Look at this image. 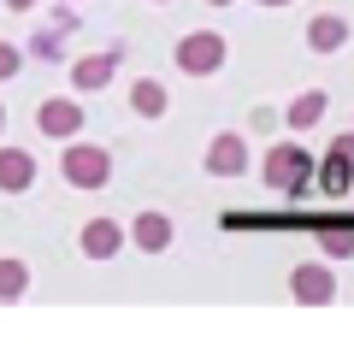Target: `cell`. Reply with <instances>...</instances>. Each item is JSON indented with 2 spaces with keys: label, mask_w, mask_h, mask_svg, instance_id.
<instances>
[{
  "label": "cell",
  "mask_w": 354,
  "mask_h": 354,
  "mask_svg": "<svg viewBox=\"0 0 354 354\" xmlns=\"http://www.w3.org/2000/svg\"><path fill=\"white\" fill-rule=\"evenodd\" d=\"M313 171H319V165L307 160L301 142H278V148H266V165H260V177H266L278 195H290V201L313 183Z\"/></svg>",
  "instance_id": "6da1fadb"
},
{
  "label": "cell",
  "mask_w": 354,
  "mask_h": 354,
  "mask_svg": "<svg viewBox=\"0 0 354 354\" xmlns=\"http://www.w3.org/2000/svg\"><path fill=\"white\" fill-rule=\"evenodd\" d=\"M59 171L71 189H106L113 183V153L95 148V142H71V148L59 153Z\"/></svg>",
  "instance_id": "7a4b0ae2"
},
{
  "label": "cell",
  "mask_w": 354,
  "mask_h": 354,
  "mask_svg": "<svg viewBox=\"0 0 354 354\" xmlns=\"http://www.w3.org/2000/svg\"><path fill=\"white\" fill-rule=\"evenodd\" d=\"M218 65H225V36L218 30H189L177 41V71L183 77H213Z\"/></svg>",
  "instance_id": "3957f363"
},
{
  "label": "cell",
  "mask_w": 354,
  "mask_h": 354,
  "mask_svg": "<svg viewBox=\"0 0 354 354\" xmlns=\"http://www.w3.org/2000/svg\"><path fill=\"white\" fill-rule=\"evenodd\" d=\"M290 295H295L301 307H330V301H337V272L319 266V260L295 266V272H290Z\"/></svg>",
  "instance_id": "277c9868"
},
{
  "label": "cell",
  "mask_w": 354,
  "mask_h": 354,
  "mask_svg": "<svg viewBox=\"0 0 354 354\" xmlns=\"http://www.w3.org/2000/svg\"><path fill=\"white\" fill-rule=\"evenodd\" d=\"M83 124H88L83 106L65 101V95H53V101H41V106H36V130H41V136H53V142H71Z\"/></svg>",
  "instance_id": "5b68a950"
},
{
  "label": "cell",
  "mask_w": 354,
  "mask_h": 354,
  "mask_svg": "<svg viewBox=\"0 0 354 354\" xmlns=\"http://www.w3.org/2000/svg\"><path fill=\"white\" fill-rule=\"evenodd\" d=\"M207 171H213V177H242V171H248V136H242V130L213 136V142H207Z\"/></svg>",
  "instance_id": "8992f818"
},
{
  "label": "cell",
  "mask_w": 354,
  "mask_h": 354,
  "mask_svg": "<svg viewBox=\"0 0 354 354\" xmlns=\"http://www.w3.org/2000/svg\"><path fill=\"white\" fill-rule=\"evenodd\" d=\"M77 248H83V260H118V248H124V230H118L113 218H88L83 236H77Z\"/></svg>",
  "instance_id": "52a82bcc"
},
{
  "label": "cell",
  "mask_w": 354,
  "mask_h": 354,
  "mask_svg": "<svg viewBox=\"0 0 354 354\" xmlns=\"http://www.w3.org/2000/svg\"><path fill=\"white\" fill-rule=\"evenodd\" d=\"M113 71H118V48L113 53H83V59L71 65V88L77 95H95V88L113 83Z\"/></svg>",
  "instance_id": "ba28073f"
},
{
  "label": "cell",
  "mask_w": 354,
  "mask_h": 354,
  "mask_svg": "<svg viewBox=\"0 0 354 354\" xmlns=\"http://www.w3.org/2000/svg\"><path fill=\"white\" fill-rule=\"evenodd\" d=\"M30 183H36V160H30L24 148H0V189H6V195H24Z\"/></svg>",
  "instance_id": "9c48e42d"
},
{
  "label": "cell",
  "mask_w": 354,
  "mask_h": 354,
  "mask_svg": "<svg viewBox=\"0 0 354 354\" xmlns=\"http://www.w3.org/2000/svg\"><path fill=\"white\" fill-rule=\"evenodd\" d=\"M307 48H313V53H337V48H348V18L319 12L313 24H307Z\"/></svg>",
  "instance_id": "30bf717a"
},
{
  "label": "cell",
  "mask_w": 354,
  "mask_h": 354,
  "mask_svg": "<svg viewBox=\"0 0 354 354\" xmlns=\"http://www.w3.org/2000/svg\"><path fill=\"white\" fill-rule=\"evenodd\" d=\"M325 106H330V101H325V88H307V95H295V101L283 106V124L301 136V130H313L319 118H325Z\"/></svg>",
  "instance_id": "8fae6325"
},
{
  "label": "cell",
  "mask_w": 354,
  "mask_h": 354,
  "mask_svg": "<svg viewBox=\"0 0 354 354\" xmlns=\"http://www.w3.org/2000/svg\"><path fill=\"white\" fill-rule=\"evenodd\" d=\"M165 106H171L165 83H153V77H136V83H130V113L136 118H165Z\"/></svg>",
  "instance_id": "7c38bea8"
},
{
  "label": "cell",
  "mask_w": 354,
  "mask_h": 354,
  "mask_svg": "<svg viewBox=\"0 0 354 354\" xmlns=\"http://www.w3.org/2000/svg\"><path fill=\"white\" fill-rule=\"evenodd\" d=\"M319 189H325V195H348L354 189V160H348V153L330 148L325 160H319Z\"/></svg>",
  "instance_id": "4fadbf2b"
},
{
  "label": "cell",
  "mask_w": 354,
  "mask_h": 354,
  "mask_svg": "<svg viewBox=\"0 0 354 354\" xmlns=\"http://www.w3.org/2000/svg\"><path fill=\"white\" fill-rule=\"evenodd\" d=\"M136 248L142 254H165L171 248V218L165 213H136Z\"/></svg>",
  "instance_id": "5bb4252c"
},
{
  "label": "cell",
  "mask_w": 354,
  "mask_h": 354,
  "mask_svg": "<svg viewBox=\"0 0 354 354\" xmlns=\"http://www.w3.org/2000/svg\"><path fill=\"white\" fill-rule=\"evenodd\" d=\"M18 295H30V266L24 260H0V301H18Z\"/></svg>",
  "instance_id": "9a60e30c"
},
{
  "label": "cell",
  "mask_w": 354,
  "mask_h": 354,
  "mask_svg": "<svg viewBox=\"0 0 354 354\" xmlns=\"http://www.w3.org/2000/svg\"><path fill=\"white\" fill-rule=\"evenodd\" d=\"M319 248H325L330 260H354V230H337V225H325V230H319Z\"/></svg>",
  "instance_id": "2e32d148"
},
{
  "label": "cell",
  "mask_w": 354,
  "mask_h": 354,
  "mask_svg": "<svg viewBox=\"0 0 354 354\" xmlns=\"http://www.w3.org/2000/svg\"><path fill=\"white\" fill-rule=\"evenodd\" d=\"M18 65H24V53H18L12 41H0V83H12V77H18Z\"/></svg>",
  "instance_id": "e0dca14e"
},
{
  "label": "cell",
  "mask_w": 354,
  "mask_h": 354,
  "mask_svg": "<svg viewBox=\"0 0 354 354\" xmlns=\"http://www.w3.org/2000/svg\"><path fill=\"white\" fill-rule=\"evenodd\" d=\"M53 30H65V36L77 30V12H71V6H59V12H53Z\"/></svg>",
  "instance_id": "ac0fdd59"
},
{
  "label": "cell",
  "mask_w": 354,
  "mask_h": 354,
  "mask_svg": "<svg viewBox=\"0 0 354 354\" xmlns=\"http://www.w3.org/2000/svg\"><path fill=\"white\" fill-rule=\"evenodd\" d=\"M6 6H12V12H30V6H41V0H6Z\"/></svg>",
  "instance_id": "d6986e66"
},
{
  "label": "cell",
  "mask_w": 354,
  "mask_h": 354,
  "mask_svg": "<svg viewBox=\"0 0 354 354\" xmlns=\"http://www.w3.org/2000/svg\"><path fill=\"white\" fill-rule=\"evenodd\" d=\"M260 6H290V0H260Z\"/></svg>",
  "instance_id": "ffe728a7"
},
{
  "label": "cell",
  "mask_w": 354,
  "mask_h": 354,
  "mask_svg": "<svg viewBox=\"0 0 354 354\" xmlns=\"http://www.w3.org/2000/svg\"><path fill=\"white\" fill-rule=\"evenodd\" d=\"M213 6H230V0H213Z\"/></svg>",
  "instance_id": "44dd1931"
},
{
  "label": "cell",
  "mask_w": 354,
  "mask_h": 354,
  "mask_svg": "<svg viewBox=\"0 0 354 354\" xmlns=\"http://www.w3.org/2000/svg\"><path fill=\"white\" fill-rule=\"evenodd\" d=\"M0 124H6V113H0Z\"/></svg>",
  "instance_id": "7402d4cb"
}]
</instances>
